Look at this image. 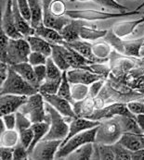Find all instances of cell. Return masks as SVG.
I'll return each instance as SVG.
<instances>
[{
	"instance_id": "1",
	"label": "cell",
	"mask_w": 144,
	"mask_h": 160,
	"mask_svg": "<svg viewBox=\"0 0 144 160\" xmlns=\"http://www.w3.org/2000/svg\"><path fill=\"white\" fill-rule=\"evenodd\" d=\"M104 40L119 54L127 57L141 58V50L143 47V36L131 40H123L114 32L113 30H108L104 36Z\"/></svg>"
},
{
	"instance_id": "2",
	"label": "cell",
	"mask_w": 144,
	"mask_h": 160,
	"mask_svg": "<svg viewBox=\"0 0 144 160\" xmlns=\"http://www.w3.org/2000/svg\"><path fill=\"white\" fill-rule=\"evenodd\" d=\"M39 90L33 86L31 83H29L27 81H25L24 78L18 74L15 70L10 68L7 80L1 84V95L2 94H19V95H26L30 96Z\"/></svg>"
},
{
	"instance_id": "3",
	"label": "cell",
	"mask_w": 144,
	"mask_h": 160,
	"mask_svg": "<svg viewBox=\"0 0 144 160\" xmlns=\"http://www.w3.org/2000/svg\"><path fill=\"white\" fill-rule=\"evenodd\" d=\"M46 101L41 92H36L28 96L26 103L19 109L22 113L26 115L33 123L47 120L48 114L46 111Z\"/></svg>"
},
{
	"instance_id": "4",
	"label": "cell",
	"mask_w": 144,
	"mask_h": 160,
	"mask_svg": "<svg viewBox=\"0 0 144 160\" xmlns=\"http://www.w3.org/2000/svg\"><path fill=\"white\" fill-rule=\"evenodd\" d=\"M123 131L116 117L100 120L98 126L96 142L104 144H114L120 140Z\"/></svg>"
},
{
	"instance_id": "5",
	"label": "cell",
	"mask_w": 144,
	"mask_h": 160,
	"mask_svg": "<svg viewBox=\"0 0 144 160\" xmlns=\"http://www.w3.org/2000/svg\"><path fill=\"white\" fill-rule=\"evenodd\" d=\"M98 132V126L92 129L84 131L70 138L65 143L61 144L55 156V159H64L75 149L88 142H95Z\"/></svg>"
},
{
	"instance_id": "6",
	"label": "cell",
	"mask_w": 144,
	"mask_h": 160,
	"mask_svg": "<svg viewBox=\"0 0 144 160\" xmlns=\"http://www.w3.org/2000/svg\"><path fill=\"white\" fill-rule=\"evenodd\" d=\"M46 111L50 117V128L45 140H61L64 141L69 133V123L64 117L60 114L51 105L46 102Z\"/></svg>"
},
{
	"instance_id": "7",
	"label": "cell",
	"mask_w": 144,
	"mask_h": 160,
	"mask_svg": "<svg viewBox=\"0 0 144 160\" xmlns=\"http://www.w3.org/2000/svg\"><path fill=\"white\" fill-rule=\"evenodd\" d=\"M140 14V11L135 9L133 11L127 12H118V13H111L100 10H92V9H84V10H67L66 16L73 20H82L88 22H95V21H106L115 18L126 17L130 15Z\"/></svg>"
},
{
	"instance_id": "8",
	"label": "cell",
	"mask_w": 144,
	"mask_h": 160,
	"mask_svg": "<svg viewBox=\"0 0 144 160\" xmlns=\"http://www.w3.org/2000/svg\"><path fill=\"white\" fill-rule=\"evenodd\" d=\"M31 52L32 50L30 45L24 37L20 39L9 38L7 49L6 63H8L9 66H12L23 62H28L29 55Z\"/></svg>"
},
{
	"instance_id": "9",
	"label": "cell",
	"mask_w": 144,
	"mask_h": 160,
	"mask_svg": "<svg viewBox=\"0 0 144 160\" xmlns=\"http://www.w3.org/2000/svg\"><path fill=\"white\" fill-rule=\"evenodd\" d=\"M61 140H41L30 154V159L52 160L61 144Z\"/></svg>"
},
{
	"instance_id": "10",
	"label": "cell",
	"mask_w": 144,
	"mask_h": 160,
	"mask_svg": "<svg viewBox=\"0 0 144 160\" xmlns=\"http://www.w3.org/2000/svg\"><path fill=\"white\" fill-rule=\"evenodd\" d=\"M117 116H129L136 118V115H134L127 108L126 104L115 102L112 103L109 106H105L103 108L95 110L93 114L91 115L88 118L93 120H102L106 118H112Z\"/></svg>"
},
{
	"instance_id": "11",
	"label": "cell",
	"mask_w": 144,
	"mask_h": 160,
	"mask_svg": "<svg viewBox=\"0 0 144 160\" xmlns=\"http://www.w3.org/2000/svg\"><path fill=\"white\" fill-rule=\"evenodd\" d=\"M12 6H13V0H7L6 7L1 19V30H3L9 38H13V39L24 38L23 34L18 31L16 27Z\"/></svg>"
},
{
	"instance_id": "12",
	"label": "cell",
	"mask_w": 144,
	"mask_h": 160,
	"mask_svg": "<svg viewBox=\"0 0 144 160\" xmlns=\"http://www.w3.org/2000/svg\"><path fill=\"white\" fill-rule=\"evenodd\" d=\"M44 96L45 101L51 105L63 117H69V118H77L75 114L72 104L66 100L65 98L58 95L57 93H42Z\"/></svg>"
},
{
	"instance_id": "13",
	"label": "cell",
	"mask_w": 144,
	"mask_h": 160,
	"mask_svg": "<svg viewBox=\"0 0 144 160\" xmlns=\"http://www.w3.org/2000/svg\"><path fill=\"white\" fill-rule=\"evenodd\" d=\"M28 96L19 94H2L0 98V112L1 116L10 113H16L21 107L26 103Z\"/></svg>"
},
{
	"instance_id": "14",
	"label": "cell",
	"mask_w": 144,
	"mask_h": 160,
	"mask_svg": "<svg viewBox=\"0 0 144 160\" xmlns=\"http://www.w3.org/2000/svg\"><path fill=\"white\" fill-rule=\"evenodd\" d=\"M67 77L71 83H81L86 85H90L96 81L104 79L102 76L85 69H69L67 70Z\"/></svg>"
},
{
	"instance_id": "15",
	"label": "cell",
	"mask_w": 144,
	"mask_h": 160,
	"mask_svg": "<svg viewBox=\"0 0 144 160\" xmlns=\"http://www.w3.org/2000/svg\"><path fill=\"white\" fill-rule=\"evenodd\" d=\"M100 123L99 120H93V119H89L87 118H74L71 120V122L69 123V133L67 135V137L65 138L64 141H62L61 144L65 143L70 138L74 136L75 134H78L84 131L92 129L94 127L99 126Z\"/></svg>"
},
{
	"instance_id": "16",
	"label": "cell",
	"mask_w": 144,
	"mask_h": 160,
	"mask_svg": "<svg viewBox=\"0 0 144 160\" xmlns=\"http://www.w3.org/2000/svg\"><path fill=\"white\" fill-rule=\"evenodd\" d=\"M64 44H66L67 46H71L72 48H73L75 51H77L81 56H83L85 58L88 59L89 61H91L92 63L96 64V63H105L107 61L101 60L99 58H98L93 53L92 50V45L90 43H88L86 40H76L74 42L72 43H67L65 41H63Z\"/></svg>"
},
{
	"instance_id": "17",
	"label": "cell",
	"mask_w": 144,
	"mask_h": 160,
	"mask_svg": "<svg viewBox=\"0 0 144 160\" xmlns=\"http://www.w3.org/2000/svg\"><path fill=\"white\" fill-rule=\"evenodd\" d=\"M10 68L13 70H15L18 74H20L25 81H27L29 83H31L33 86H35V88H37L39 90L40 84L37 81L35 69L29 62H23V63L15 64V65L10 66Z\"/></svg>"
},
{
	"instance_id": "18",
	"label": "cell",
	"mask_w": 144,
	"mask_h": 160,
	"mask_svg": "<svg viewBox=\"0 0 144 160\" xmlns=\"http://www.w3.org/2000/svg\"><path fill=\"white\" fill-rule=\"evenodd\" d=\"M12 8H13V13H14L15 24H16V27H17L18 31L23 34L24 38L27 37V36H30V35H34L35 30L32 27L31 23L29 22L22 15L16 0H13Z\"/></svg>"
},
{
	"instance_id": "19",
	"label": "cell",
	"mask_w": 144,
	"mask_h": 160,
	"mask_svg": "<svg viewBox=\"0 0 144 160\" xmlns=\"http://www.w3.org/2000/svg\"><path fill=\"white\" fill-rule=\"evenodd\" d=\"M31 128H32V130L34 132V139H33V142H32L31 145L28 148L29 155L31 154V152L33 151L35 146L37 144V142H39L41 140H43L45 138V136L48 134L49 128H50V117H49V115H48V118H47V120L33 123Z\"/></svg>"
},
{
	"instance_id": "20",
	"label": "cell",
	"mask_w": 144,
	"mask_h": 160,
	"mask_svg": "<svg viewBox=\"0 0 144 160\" xmlns=\"http://www.w3.org/2000/svg\"><path fill=\"white\" fill-rule=\"evenodd\" d=\"M141 24H144V17L134 21H127V22H121L116 23L112 30L117 36L124 38L128 35H131L134 32V31Z\"/></svg>"
},
{
	"instance_id": "21",
	"label": "cell",
	"mask_w": 144,
	"mask_h": 160,
	"mask_svg": "<svg viewBox=\"0 0 144 160\" xmlns=\"http://www.w3.org/2000/svg\"><path fill=\"white\" fill-rule=\"evenodd\" d=\"M35 30V35H38V36L44 38L51 45H61L64 41L62 35L61 34V32L59 31L47 27L44 24L40 25L39 27H37Z\"/></svg>"
},
{
	"instance_id": "22",
	"label": "cell",
	"mask_w": 144,
	"mask_h": 160,
	"mask_svg": "<svg viewBox=\"0 0 144 160\" xmlns=\"http://www.w3.org/2000/svg\"><path fill=\"white\" fill-rule=\"evenodd\" d=\"M27 42L29 43L31 50L33 52H39L47 56L48 58L51 57L52 54V45L48 43L44 38L38 36V35H30L25 37Z\"/></svg>"
},
{
	"instance_id": "23",
	"label": "cell",
	"mask_w": 144,
	"mask_h": 160,
	"mask_svg": "<svg viewBox=\"0 0 144 160\" xmlns=\"http://www.w3.org/2000/svg\"><path fill=\"white\" fill-rule=\"evenodd\" d=\"M72 108L77 117L88 118L95 111L94 98L88 95L83 100L75 101L72 105Z\"/></svg>"
},
{
	"instance_id": "24",
	"label": "cell",
	"mask_w": 144,
	"mask_h": 160,
	"mask_svg": "<svg viewBox=\"0 0 144 160\" xmlns=\"http://www.w3.org/2000/svg\"><path fill=\"white\" fill-rule=\"evenodd\" d=\"M86 22V21L82 20H73L68 23L60 32L62 35L63 39L67 43H72L76 40H80L79 37V28L82 24Z\"/></svg>"
},
{
	"instance_id": "25",
	"label": "cell",
	"mask_w": 144,
	"mask_h": 160,
	"mask_svg": "<svg viewBox=\"0 0 144 160\" xmlns=\"http://www.w3.org/2000/svg\"><path fill=\"white\" fill-rule=\"evenodd\" d=\"M118 142L132 152L144 149V133H123Z\"/></svg>"
},
{
	"instance_id": "26",
	"label": "cell",
	"mask_w": 144,
	"mask_h": 160,
	"mask_svg": "<svg viewBox=\"0 0 144 160\" xmlns=\"http://www.w3.org/2000/svg\"><path fill=\"white\" fill-rule=\"evenodd\" d=\"M29 8L31 10V25L34 29H36L43 23V5L40 0H28Z\"/></svg>"
},
{
	"instance_id": "27",
	"label": "cell",
	"mask_w": 144,
	"mask_h": 160,
	"mask_svg": "<svg viewBox=\"0 0 144 160\" xmlns=\"http://www.w3.org/2000/svg\"><path fill=\"white\" fill-rule=\"evenodd\" d=\"M94 153V142H88L75 149L64 159L69 160H90Z\"/></svg>"
},
{
	"instance_id": "28",
	"label": "cell",
	"mask_w": 144,
	"mask_h": 160,
	"mask_svg": "<svg viewBox=\"0 0 144 160\" xmlns=\"http://www.w3.org/2000/svg\"><path fill=\"white\" fill-rule=\"evenodd\" d=\"M116 118L120 123L123 133H143L136 120V118L129 116H117Z\"/></svg>"
},
{
	"instance_id": "29",
	"label": "cell",
	"mask_w": 144,
	"mask_h": 160,
	"mask_svg": "<svg viewBox=\"0 0 144 160\" xmlns=\"http://www.w3.org/2000/svg\"><path fill=\"white\" fill-rule=\"evenodd\" d=\"M107 30H97L87 26V22L82 24L79 28V37L86 41H95L99 38L104 37L107 33Z\"/></svg>"
},
{
	"instance_id": "30",
	"label": "cell",
	"mask_w": 144,
	"mask_h": 160,
	"mask_svg": "<svg viewBox=\"0 0 144 160\" xmlns=\"http://www.w3.org/2000/svg\"><path fill=\"white\" fill-rule=\"evenodd\" d=\"M92 159L101 160H115V156L112 149L111 144H104L94 142V153Z\"/></svg>"
},
{
	"instance_id": "31",
	"label": "cell",
	"mask_w": 144,
	"mask_h": 160,
	"mask_svg": "<svg viewBox=\"0 0 144 160\" xmlns=\"http://www.w3.org/2000/svg\"><path fill=\"white\" fill-rule=\"evenodd\" d=\"M0 145L6 147H14L20 142L19 132L15 130H6L1 133Z\"/></svg>"
},
{
	"instance_id": "32",
	"label": "cell",
	"mask_w": 144,
	"mask_h": 160,
	"mask_svg": "<svg viewBox=\"0 0 144 160\" xmlns=\"http://www.w3.org/2000/svg\"><path fill=\"white\" fill-rule=\"evenodd\" d=\"M92 50L94 55L98 58L108 61L110 59V56L114 50H112V46L108 44L107 42H101V43H96L92 45Z\"/></svg>"
},
{
	"instance_id": "33",
	"label": "cell",
	"mask_w": 144,
	"mask_h": 160,
	"mask_svg": "<svg viewBox=\"0 0 144 160\" xmlns=\"http://www.w3.org/2000/svg\"><path fill=\"white\" fill-rule=\"evenodd\" d=\"M46 66H47V78H46L47 82L61 81L63 71L55 64V62L53 61L51 57L48 58Z\"/></svg>"
},
{
	"instance_id": "34",
	"label": "cell",
	"mask_w": 144,
	"mask_h": 160,
	"mask_svg": "<svg viewBox=\"0 0 144 160\" xmlns=\"http://www.w3.org/2000/svg\"><path fill=\"white\" fill-rule=\"evenodd\" d=\"M57 94L61 96V97H63V98H65L66 100L70 101L73 105L74 100L72 99V90H71V82H69L68 77H67V70H64L62 72V80H61V85L59 87V90H58Z\"/></svg>"
},
{
	"instance_id": "35",
	"label": "cell",
	"mask_w": 144,
	"mask_h": 160,
	"mask_svg": "<svg viewBox=\"0 0 144 160\" xmlns=\"http://www.w3.org/2000/svg\"><path fill=\"white\" fill-rule=\"evenodd\" d=\"M111 146L115 153V160H132V151L127 149L119 142L111 144Z\"/></svg>"
},
{
	"instance_id": "36",
	"label": "cell",
	"mask_w": 144,
	"mask_h": 160,
	"mask_svg": "<svg viewBox=\"0 0 144 160\" xmlns=\"http://www.w3.org/2000/svg\"><path fill=\"white\" fill-rule=\"evenodd\" d=\"M72 99L75 101H80L85 99L88 95V85L81 83H71Z\"/></svg>"
},
{
	"instance_id": "37",
	"label": "cell",
	"mask_w": 144,
	"mask_h": 160,
	"mask_svg": "<svg viewBox=\"0 0 144 160\" xmlns=\"http://www.w3.org/2000/svg\"><path fill=\"white\" fill-rule=\"evenodd\" d=\"M93 1H95L99 6H101L103 8H110V9H113V10H116L118 12H127V11H129L126 7L123 6L117 0H93Z\"/></svg>"
},
{
	"instance_id": "38",
	"label": "cell",
	"mask_w": 144,
	"mask_h": 160,
	"mask_svg": "<svg viewBox=\"0 0 144 160\" xmlns=\"http://www.w3.org/2000/svg\"><path fill=\"white\" fill-rule=\"evenodd\" d=\"M67 11L66 8V5L63 2V0H53V2L51 3L50 7H49V13L55 15V16H65ZM46 14V15H48ZM44 15V16H46ZM43 16V17H44Z\"/></svg>"
},
{
	"instance_id": "39",
	"label": "cell",
	"mask_w": 144,
	"mask_h": 160,
	"mask_svg": "<svg viewBox=\"0 0 144 160\" xmlns=\"http://www.w3.org/2000/svg\"><path fill=\"white\" fill-rule=\"evenodd\" d=\"M33 122L31 119L24 113H22L20 110L16 112V130L18 132H21L23 130L28 129L32 126Z\"/></svg>"
},
{
	"instance_id": "40",
	"label": "cell",
	"mask_w": 144,
	"mask_h": 160,
	"mask_svg": "<svg viewBox=\"0 0 144 160\" xmlns=\"http://www.w3.org/2000/svg\"><path fill=\"white\" fill-rule=\"evenodd\" d=\"M48 61V57L45 56L42 53L39 52H31L29 55V58H28V62L33 66H39V65H46Z\"/></svg>"
},
{
	"instance_id": "41",
	"label": "cell",
	"mask_w": 144,
	"mask_h": 160,
	"mask_svg": "<svg viewBox=\"0 0 144 160\" xmlns=\"http://www.w3.org/2000/svg\"><path fill=\"white\" fill-rule=\"evenodd\" d=\"M61 81H56V82L45 81L39 88V92H41V93H57L59 87L61 85Z\"/></svg>"
},
{
	"instance_id": "42",
	"label": "cell",
	"mask_w": 144,
	"mask_h": 160,
	"mask_svg": "<svg viewBox=\"0 0 144 160\" xmlns=\"http://www.w3.org/2000/svg\"><path fill=\"white\" fill-rule=\"evenodd\" d=\"M13 160H26L30 159V155L28 149L23 145L20 142L13 147Z\"/></svg>"
},
{
	"instance_id": "43",
	"label": "cell",
	"mask_w": 144,
	"mask_h": 160,
	"mask_svg": "<svg viewBox=\"0 0 144 160\" xmlns=\"http://www.w3.org/2000/svg\"><path fill=\"white\" fill-rule=\"evenodd\" d=\"M19 134H20V142L28 149L34 139V132L32 128L30 127L28 129L19 132Z\"/></svg>"
},
{
	"instance_id": "44",
	"label": "cell",
	"mask_w": 144,
	"mask_h": 160,
	"mask_svg": "<svg viewBox=\"0 0 144 160\" xmlns=\"http://www.w3.org/2000/svg\"><path fill=\"white\" fill-rule=\"evenodd\" d=\"M104 85H105V80L104 79L94 82L93 83L88 85V95L93 97V98L97 97L100 93V92H101Z\"/></svg>"
},
{
	"instance_id": "45",
	"label": "cell",
	"mask_w": 144,
	"mask_h": 160,
	"mask_svg": "<svg viewBox=\"0 0 144 160\" xmlns=\"http://www.w3.org/2000/svg\"><path fill=\"white\" fill-rule=\"evenodd\" d=\"M128 109L134 115L144 114V101L141 100H134L130 101L126 104Z\"/></svg>"
},
{
	"instance_id": "46",
	"label": "cell",
	"mask_w": 144,
	"mask_h": 160,
	"mask_svg": "<svg viewBox=\"0 0 144 160\" xmlns=\"http://www.w3.org/2000/svg\"><path fill=\"white\" fill-rule=\"evenodd\" d=\"M9 42V37L7 35V33L1 30V62H6L7 60V49Z\"/></svg>"
},
{
	"instance_id": "47",
	"label": "cell",
	"mask_w": 144,
	"mask_h": 160,
	"mask_svg": "<svg viewBox=\"0 0 144 160\" xmlns=\"http://www.w3.org/2000/svg\"><path fill=\"white\" fill-rule=\"evenodd\" d=\"M16 1H17L19 9H20V11L22 13V15L29 22H31V17L32 16H31V10H30V8H29L28 0H16Z\"/></svg>"
},
{
	"instance_id": "48",
	"label": "cell",
	"mask_w": 144,
	"mask_h": 160,
	"mask_svg": "<svg viewBox=\"0 0 144 160\" xmlns=\"http://www.w3.org/2000/svg\"><path fill=\"white\" fill-rule=\"evenodd\" d=\"M7 130H15L16 129V113L3 115L1 116Z\"/></svg>"
},
{
	"instance_id": "49",
	"label": "cell",
	"mask_w": 144,
	"mask_h": 160,
	"mask_svg": "<svg viewBox=\"0 0 144 160\" xmlns=\"http://www.w3.org/2000/svg\"><path fill=\"white\" fill-rule=\"evenodd\" d=\"M35 72L37 78V81L41 86V84L46 81L47 78V66L46 65H39V66H35L34 67Z\"/></svg>"
},
{
	"instance_id": "50",
	"label": "cell",
	"mask_w": 144,
	"mask_h": 160,
	"mask_svg": "<svg viewBox=\"0 0 144 160\" xmlns=\"http://www.w3.org/2000/svg\"><path fill=\"white\" fill-rule=\"evenodd\" d=\"M13 147H6L1 146L0 149V158L2 160H11L13 159Z\"/></svg>"
},
{
	"instance_id": "51",
	"label": "cell",
	"mask_w": 144,
	"mask_h": 160,
	"mask_svg": "<svg viewBox=\"0 0 144 160\" xmlns=\"http://www.w3.org/2000/svg\"><path fill=\"white\" fill-rule=\"evenodd\" d=\"M9 71V65L6 62H1L0 66V73H1V84L7 80Z\"/></svg>"
},
{
	"instance_id": "52",
	"label": "cell",
	"mask_w": 144,
	"mask_h": 160,
	"mask_svg": "<svg viewBox=\"0 0 144 160\" xmlns=\"http://www.w3.org/2000/svg\"><path fill=\"white\" fill-rule=\"evenodd\" d=\"M132 160H144V149L132 152Z\"/></svg>"
},
{
	"instance_id": "53",
	"label": "cell",
	"mask_w": 144,
	"mask_h": 160,
	"mask_svg": "<svg viewBox=\"0 0 144 160\" xmlns=\"http://www.w3.org/2000/svg\"><path fill=\"white\" fill-rule=\"evenodd\" d=\"M41 1H42V5H43V13H44V15H46L49 12V7H50L51 3L53 2V0H41Z\"/></svg>"
},
{
	"instance_id": "54",
	"label": "cell",
	"mask_w": 144,
	"mask_h": 160,
	"mask_svg": "<svg viewBox=\"0 0 144 160\" xmlns=\"http://www.w3.org/2000/svg\"><path fill=\"white\" fill-rule=\"evenodd\" d=\"M136 120H137L140 128L141 129L142 132L144 133V114L136 115Z\"/></svg>"
},
{
	"instance_id": "55",
	"label": "cell",
	"mask_w": 144,
	"mask_h": 160,
	"mask_svg": "<svg viewBox=\"0 0 144 160\" xmlns=\"http://www.w3.org/2000/svg\"><path fill=\"white\" fill-rule=\"evenodd\" d=\"M6 130H7V127H6V125H5V123H4L3 119L1 118V120H0V132L2 133V132H4Z\"/></svg>"
},
{
	"instance_id": "56",
	"label": "cell",
	"mask_w": 144,
	"mask_h": 160,
	"mask_svg": "<svg viewBox=\"0 0 144 160\" xmlns=\"http://www.w3.org/2000/svg\"><path fill=\"white\" fill-rule=\"evenodd\" d=\"M144 8V2L142 4H141L139 7H138V8H137V10H140V9H141V8Z\"/></svg>"
},
{
	"instance_id": "57",
	"label": "cell",
	"mask_w": 144,
	"mask_h": 160,
	"mask_svg": "<svg viewBox=\"0 0 144 160\" xmlns=\"http://www.w3.org/2000/svg\"><path fill=\"white\" fill-rule=\"evenodd\" d=\"M72 2L73 1H82V2H85V1H90V0H71ZM91 1H93V0H91Z\"/></svg>"
},
{
	"instance_id": "58",
	"label": "cell",
	"mask_w": 144,
	"mask_h": 160,
	"mask_svg": "<svg viewBox=\"0 0 144 160\" xmlns=\"http://www.w3.org/2000/svg\"><path fill=\"white\" fill-rule=\"evenodd\" d=\"M67 1H71V0H67Z\"/></svg>"
},
{
	"instance_id": "59",
	"label": "cell",
	"mask_w": 144,
	"mask_h": 160,
	"mask_svg": "<svg viewBox=\"0 0 144 160\" xmlns=\"http://www.w3.org/2000/svg\"><path fill=\"white\" fill-rule=\"evenodd\" d=\"M143 37H144V36H143ZM143 46H144V42H143Z\"/></svg>"
},
{
	"instance_id": "60",
	"label": "cell",
	"mask_w": 144,
	"mask_h": 160,
	"mask_svg": "<svg viewBox=\"0 0 144 160\" xmlns=\"http://www.w3.org/2000/svg\"><path fill=\"white\" fill-rule=\"evenodd\" d=\"M117 1H119V0H117Z\"/></svg>"
}]
</instances>
